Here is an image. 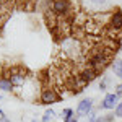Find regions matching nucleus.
Segmentation results:
<instances>
[{"label": "nucleus", "instance_id": "obj_7", "mask_svg": "<svg viewBox=\"0 0 122 122\" xmlns=\"http://www.w3.org/2000/svg\"><path fill=\"white\" fill-rule=\"evenodd\" d=\"M0 90L2 91H11L13 90V83L10 81V78L0 76Z\"/></svg>", "mask_w": 122, "mask_h": 122}, {"label": "nucleus", "instance_id": "obj_4", "mask_svg": "<svg viewBox=\"0 0 122 122\" xmlns=\"http://www.w3.org/2000/svg\"><path fill=\"white\" fill-rule=\"evenodd\" d=\"M107 25H109V28L122 33V11H121V8H116L111 13V18H109V23Z\"/></svg>", "mask_w": 122, "mask_h": 122}, {"label": "nucleus", "instance_id": "obj_15", "mask_svg": "<svg viewBox=\"0 0 122 122\" xmlns=\"http://www.w3.org/2000/svg\"><path fill=\"white\" fill-rule=\"evenodd\" d=\"M93 3H98V5H101V3H106V0H91Z\"/></svg>", "mask_w": 122, "mask_h": 122}, {"label": "nucleus", "instance_id": "obj_2", "mask_svg": "<svg viewBox=\"0 0 122 122\" xmlns=\"http://www.w3.org/2000/svg\"><path fill=\"white\" fill-rule=\"evenodd\" d=\"M39 99H41V104H47V106H51V104L57 103V101L60 99V94L57 93L54 88H49V86H46V88H42Z\"/></svg>", "mask_w": 122, "mask_h": 122}, {"label": "nucleus", "instance_id": "obj_18", "mask_svg": "<svg viewBox=\"0 0 122 122\" xmlns=\"http://www.w3.org/2000/svg\"><path fill=\"white\" fill-rule=\"evenodd\" d=\"M0 3H2V0H0Z\"/></svg>", "mask_w": 122, "mask_h": 122}, {"label": "nucleus", "instance_id": "obj_10", "mask_svg": "<svg viewBox=\"0 0 122 122\" xmlns=\"http://www.w3.org/2000/svg\"><path fill=\"white\" fill-rule=\"evenodd\" d=\"M52 117H54V111L52 109H47L46 112H44V116H42V122H51Z\"/></svg>", "mask_w": 122, "mask_h": 122}, {"label": "nucleus", "instance_id": "obj_6", "mask_svg": "<svg viewBox=\"0 0 122 122\" xmlns=\"http://www.w3.org/2000/svg\"><path fill=\"white\" fill-rule=\"evenodd\" d=\"M117 99H119V96L116 93H107L99 104V109H116V106L119 104Z\"/></svg>", "mask_w": 122, "mask_h": 122}, {"label": "nucleus", "instance_id": "obj_11", "mask_svg": "<svg viewBox=\"0 0 122 122\" xmlns=\"http://www.w3.org/2000/svg\"><path fill=\"white\" fill-rule=\"evenodd\" d=\"M114 116H116V117H122V101L116 106V109H114Z\"/></svg>", "mask_w": 122, "mask_h": 122}, {"label": "nucleus", "instance_id": "obj_5", "mask_svg": "<svg viewBox=\"0 0 122 122\" xmlns=\"http://www.w3.org/2000/svg\"><path fill=\"white\" fill-rule=\"evenodd\" d=\"M78 76L83 80L85 85H90L91 81H94V80H96L98 73H96V72H94V70H93L90 65H86V67H83V68L78 72Z\"/></svg>", "mask_w": 122, "mask_h": 122}, {"label": "nucleus", "instance_id": "obj_19", "mask_svg": "<svg viewBox=\"0 0 122 122\" xmlns=\"http://www.w3.org/2000/svg\"><path fill=\"white\" fill-rule=\"evenodd\" d=\"M33 122H36V121H33Z\"/></svg>", "mask_w": 122, "mask_h": 122}, {"label": "nucleus", "instance_id": "obj_8", "mask_svg": "<svg viewBox=\"0 0 122 122\" xmlns=\"http://www.w3.org/2000/svg\"><path fill=\"white\" fill-rule=\"evenodd\" d=\"M112 72L117 78H122V60L121 59H116L112 64Z\"/></svg>", "mask_w": 122, "mask_h": 122}, {"label": "nucleus", "instance_id": "obj_12", "mask_svg": "<svg viewBox=\"0 0 122 122\" xmlns=\"http://www.w3.org/2000/svg\"><path fill=\"white\" fill-rule=\"evenodd\" d=\"M107 83H109V78H107V76H104L103 80H101V83H99V90L104 91V90L107 88Z\"/></svg>", "mask_w": 122, "mask_h": 122}, {"label": "nucleus", "instance_id": "obj_9", "mask_svg": "<svg viewBox=\"0 0 122 122\" xmlns=\"http://www.w3.org/2000/svg\"><path fill=\"white\" fill-rule=\"evenodd\" d=\"M72 119H73V111H72L70 107L64 109V111H62V121L64 122H70Z\"/></svg>", "mask_w": 122, "mask_h": 122}, {"label": "nucleus", "instance_id": "obj_3", "mask_svg": "<svg viewBox=\"0 0 122 122\" xmlns=\"http://www.w3.org/2000/svg\"><path fill=\"white\" fill-rule=\"evenodd\" d=\"M93 111V99L90 98H85L78 103V107H76V117H85V116H90Z\"/></svg>", "mask_w": 122, "mask_h": 122}, {"label": "nucleus", "instance_id": "obj_17", "mask_svg": "<svg viewBox=\"0 0 122 122\" xmlns=\"http://www.w3.org/2000/svg\"><path fill=\"white\" fill-rule=\"evenodd\" d=\"M2 2H3V3H8V2H11V0H2Z\"/></svg>", "mask_w": 122, "mask_h": 122}, {"label": "nucleus", "instance_id": "obj_14", "mask_svg": "<svg viewBox=\"0 0 122 122\" xmlns=\"http://www.w3.org/2000/svg\"><path fill=\"white\" fill-rule=\"evenodd\" d=\"M114 121V114H107L104 116V122H112Z\"/></svg>", "mask_w": 122, "mask_h": 122}, {"label": "nucleus", "instance_id": "obj_13", "mask_svg": "<svg viewBox=\"0 0 122 122\" xmlns=\"http://www.w3.org/2000/svg\"><path fill=\"white\" fill-rule=\"evenodd\" d=\"M116 94H117L119 98H122V83L116 86Z\"/></svg>", "mask_w": 122, "mask_h": 122}, {"label": "nucleus", "instance_id": "obj_16", "mask_svg": "<svg viewBox=\"0 0 122 122\" xmlns=\"http://www.w3.org/2000/svg\"><path fill=\"white\" fill-rule=\"evenodd\" d=\"M70 122H78V117H73V119H72Z\"/></svg>", "mask_w": 122, "mask_h": 122}, {"label": "nucleus", "instance_id": "obj_1", "mask_svg": "<svg viewBox=\"0 0 122 122\" xmlns=\"http://www.w3.org/2000/svg\"><path fill=\"white\" fill-rule=\"evenodd\" d=\"M51 5V11L57 18H67L72 11V2L70 0H47Z\"/></svg>", "mask_w": 122, "mask_h": 122}]
</instances>
